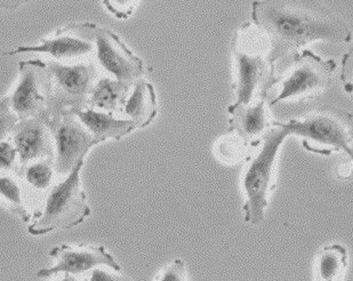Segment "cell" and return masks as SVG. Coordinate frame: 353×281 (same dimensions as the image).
<instances>
[{
	"instance_id": "7a4b0ae2",
	"label": "cell",
	"mask_w": 353,
	"mask_h": 281,
	"mask_svg": "<svg viewBox=\"0 0 353 281\" xmlns=\"http://www.w3.org/2000/svg\"><path fill=\"white\" fill-rule=\"evenodd\" d=\"M288 136L290 132L283 123L272 121L271 127L247 156L246 171L243 178L246 197L243 211L247 223L259 225L264 220L269 194L276 187L274 167L278 151Z\"/></svg>"
},
{
	"instance_id": "d4e9b609",
	"label": "cell",
	"mask_w": 353,
	"mask_h": 281,
	"mask_svg": "<svg viewBox=\"0 0 353 281\" xmlns=\"http://www.w3.org/2000/svg\"><path fill=\"white\" fill-rule=\"evenodd\" d=\"M185 267L183 262L181 260L172 263V264L166 268V270L158 277L157 280L160 281H181L185 280Z\"/></svg>"
},
{
	"instance_id": "4316f807",
	"label": "cell",
	"mask_w": 353,
	"mask_h": 281,
	"mask_svg": "<svg viewBox=\"0 0 353 281\" xmlns=\"http://www.w3.org/2000/svg\"><path fill=\"white\" fill-rule=\"evenodd\" d=\"M112 275H109L107 272L102 271V270H94L90 277V280L101 281V280H114Z\"/></svg>"
},
{
	"instance_id": "ffe728a7",
	"label": "cell",
	"mask_w": 353,
	"mask_h": 281,
	"mask_svg": "<svg viewBox=\"0 0 353 281\" xmlns=\"http://www.w3.org/2000/svg\"><path fill=\"white\" fill-rule=\"evenodd\" d=\"M215 147L217 158L227 165H236L241 160H246L252 150L250 144L231 132L219 138Z\"/></svg>"
},
{
	"instance_id": "3957f363",
	"label": "cell",
	"mask_w": 353,
	"mask_h": 281,
	"mask_svg": "<svg viewBox=\"0 0 353 281\" xmlns=\"http://www.w3.org/2000/svg\"><path fill=\"white\" fill-rule=\"evenodd\" d=\"M234 61L232 84L238 103H250L267 97L268 91L278 84L274 64L268 59L267 46H263L257 32L246 23L240 28L231 41Z\"/></svg>"
},
{
	"instance_id": "4fadbf2b",
	"label": "cell",
	"mask_w": 353,
	"mask_h": 281,
	"mask_svg": "<svg viewBox=\"0 0 353 281\" xmlns=\"http://www.w3.org/2000/svg\"><path fill=\"white\" fill-rule=\"evenodd\" d=\"M12 143L17 151V173L34 161L54 157L53 138L41 118L17 121L12 132Z\"/></svg>"
},
{
	"instance_id": "5b68a950",
	"label": "cell",
	"mask_w": 353,
	"mask_h": 281,
	"mask_svg": "<svg viewBox=\"0 0 353 281\" xmlns=\"http://www.w3.org/2000/svg\"><path fill=\"white\" fill-rule=\"evenodd\" d=\"M83 166V160L79 161L68 178L50 190L43 208L34 215L29 225V232L32 236L69 230L90 216V205L80 187V171Z\"/></svg>"
},
{
	"instance_id": "484cf974",
	"label": "cell",
	"mask_w": 353,
	"mask_h": 281,
	"mask_svg": "<svg viewBox=\"0 0 353 281\" xmlns=\"http://www.w3.org/2000/svg\"><path fill=\"white\" fill-rule=\"evenodd\" d=\"M30 0H0V10H17L23 6L24 3H29Z\"/></svg>"
},
{
	"instance_id": "83f0119b",
	"label": "cell",
	"mask_w": 353,
	"mask_h": 281,
	"mask_svg": "<svg viewBox=\"0 0 353 281\" xmlns=\"http://www.w3.org/2000/svg\"><path fill=\"white\" fill-rule=\"evenodd\" d=\"M351 164H342L339 167V176L342 178H349L351 175Z\"/></svg>"
},
{
	"instance_id": "52a82bcc",
	"label": "cell",
	"mask_w": 353,
	"mask_h": 281,
	"mask_svg": "<svg viewBox=\"0 0 353 281\" xmlns=\"http://www.w3.org/2000/svg\"><path fill=\"white\" fill-rule=\"evenodd\" d=\"M53 138L54 169L57 174H69L97 140L83 127L71 110H61L43 118Z\"/></svg>"
},
{
	"instance_id": "ba28073f",
	"label": "cell",
	"mask_w": 353,
	"mask_h": 281,
	"mask_svg": "<svg viewBox=\"0 0 353 281\" xmlns=\"http://www.w3.org/2000/svg\"><path fill=\"white\" fill-rule=\"evenodd\" d=\"M46 67L50 77L48 114L87 107V101L97 76L93 64L83 62L63 63L47 60Z\"/></svg>"
},
{
	"instance_id": "6da1fadb",
	"label": "cell",
	"mask_w": 353,
	"mask_h": 281,
	"mask_svg": "<svg viewBox=\"0 0 353 281\" xmlns=\"http://www.w3.org/2000/svg\"><path fill=\"white\" fill-rule=\"evenodd\" d=\"M250 17L267 37L272 64L314 41L347 44L352 37L350 25L316 0H255Z\"/></svg>"
},
{
	"instance_id": "277c9868",
	"label": "cell",
	"mask_w": 353,
	"mask_h": 281,
	"mask_svg": "<svg viewBox=\"0 0 353 281\" xmlns=\"http://www.w3.org/2000/svg\"><path fill=\"white\" fill-rule=\"evenodd\" d=\"M290 135L302 140L305 150L321 156L344 151L352 156V114L332 105L309 111L301 119L283 123Z\"/></svg>"
},
{
	"instance_id": "8fae6325",
	"label": "cell",
	"mask_w": 353,
	"mask_h": 281,
	"mask_svg": "<svg viewBox=\"0 0 353 281\" xmlns=\"http://www.w3.org/2000/svg\"><path fill=\"white\" fill-rule=\"evenodd\" d=\"M50 256L55 260V263L50 268L37 272L38 278H48L59 273L83 275L102 265L116 272L121 270L114 256L101 246L61 244L50 249Z\"/></svg>"
},
{
	"instance_id": "603a6c76",
	"label": "cell",
	"mask_w": 353,
	"mask_h": 281,
	"mask_svg": "<svg viewBox=\"0 0 353 281\" xmlns=\"http://www.w3.org/2000/svg\"><path fill=\"white\" fill-rule=\"evenodd\" d=\"M19 160L17 151L10 140H0V174L7 171H17Z\"/></svg>"
},
{
	"instance_id": "ac0fdd59",
	"label": "cell",
	"mask_w": 353,
	"mask_h": 281,
	"mask_svg": "<svg viewBox=\"0 0 353 281\" xmlns=\"http://www.w3.org/2000/svg\"><path fill=\"white\" fill-rule=\"evenodd\" d=\"M347 268V248L334 244L323 247L316 263L318 280H339Z\"/></svg>"
},
{
	"instance_id": "9c48e42d",
	"label": "cell",
	"mask_w": 353,
	"mask_h": 281,
	"mask_svg": "<svg viewBox=\"0 0 353 281\" xmlns=\"http://www.w3.org/2000/svg\"><path fill=\"white\" fill-rule=\"evenodd\" d=\"M20 79L10 104L19 121L27 118H43L50 109V77L46 61H22L19 67Z\"/></svg>"
},
{
	"instance_id": "7c38bea8",
	"label": "cell",
	"mask_w": 353,
	"mask_h": 281,
	"mask_svg": "<svg viewBox=\"0 0 353 281\" xmlns=\"http://www.w3.org/2000/svg\"><path fill=\"white\" fill-rule=\"evenodd\" d=\"M94 44L101 65L118 81L134 85L143 76L142 60L108 28L95 27Z\"/></svg>"
},
{
	"instance_id": "9a60e30c",
	"label": "cell",
	"mask_w": 353,
	"mask_h": 281,
	"mask_svg": "<svg viewBox=\"0 0 353 281\" xmlns=\"http://www.w3.org/2000/svg\"><path fill=\"white\" fill-rule=\"evenodd\" d=\"M77 116L83 127L92 136L102 143L108 140H120L137 129L133 121L127 118H118L114 114L85 107L71 110Z\"/></svg>"
},
{
	"instance_id": "5bb4252c",
	"label": "cell",
	"mask_w": 353,
	"mask_h": 281,
	"mask_svg": "<svg viewBox=\"0 0 353 281\" xmlns=\"http://www.w3.org/2000/svg\"><path fill=\"white\" fill-rule=\"evenodd\" d=\"M228 114L230 116L229 132L243 138L250 147L260 142L272 125L267 97H261L250 103L236 102L228 107Z\"/></svg>"
},
{
	"instance_id": "d6986e66",
	"label": "cell",
	"mask_w": 353,
	"mask_h": 281,
	"mask_svg": "<svg viewBox=\"0 0 353 281\" xmlns=\"http://www.w3.org/2000/svg\"><path fill=\"white\" fill-rule=\"evenodd\" d=\"M0 201L24 222L30 220V214L24 204L21 185L10 175L0 174Z\"/></svg>"
},
{
	"instance_id": "8992f818",
	"label": "cell",
	"mask_w": 353,
	"mask_h": 281,
	"mask_svg": "<svg viewBox=\"0 0 353 281\" xmlns=\"http://www.w3.org/2000/svg\"><path fill=\"white\" fill-rule=\"evenodd\" d=\"M293 63L288 74L279 77V93L269 102V107L287 100H310L330 87L336 63L323 60L312 50H304L293 54Z\"/></svg>"
},
{
	"instance_id": "cb8c5ba5",
	"label": "cell",
	"mask_w": 353,
	"mask_h": 281,
	"mask_svg": "<svg viewBox=\"0 0 353 281\" xmlns=\"http://www.w3.org/2000/svg\"><path fill=\"white\" fill-rule=\"evenodd\" d=\"M104 6L118 19H127L133 14L137 0H102Z\"/></svg>"
},
{
	"instance_id": "44dd1931",
	"label": "cell",
	"mask_w": 353,
	"mask_h": 281,
	"mask_svg": "<svg viewBox=\"0 0 353 281\" xmlns=\"http://www.w3.org/2000/svg\"><path fill=\"white\" fill-rule=\"evenodd\" d=\"M53 173V159L48 158L28 164L17 174L24 176L26 181L34 189L45 190L52 183Z\"/></svg>"
},
{
	"instance_id": "7402d4cb",
	"label": "cell",
	"mask_w": 353,
	"mask_h": 281,
	"mask_svg": "<svg viewBox=\"0 0 353 281\" xmlns=\"http://www.w3.org/2000/svg\"><path fill=\"white\" fill-rule=\"evenodd\" d=\"M19 118L14 114L10 104V96L0 98V140H5L8 135L12 134Z\"/></svg>"
},
{
	"instance_id": "2e32d148",
	"label": "cell",
	"mask_w": 353,
	"mask_h": 281,
	"mask_svg": "<svg viewBox=\"0 0 353 281\" xmlns=\"http://www.w3.org/2000/svg\"><path fill=\"white\" fill-rule=\"evenodd\" d=\"M123 114L133 121L137 128L149 126L157 114V96L154 86L148 81H137L133 92L127 97Z\"/></svg>"
},
{
	"instance_id": "e0dca14e",
	"label": "cell",
	"mask_w": 353,
	"mask_h": 281,
	"mask_svg": "<svg viewBox=\"0 0 353 281\" xmlns=\"http://www.w3.org/2000/svg\"><path fill=\"white\" fill-rule=\"evenodd\" d=\"M132 86L118 79L102 78L94 83L87 107L110 114H121Z\"/></svg>"
},
{
	"instance_id": "30bf717a",
	"label": "cell",
	"mask_w": 353,
	"mask_h": 281,
	"mask_svg": "<svg viewBox=\"0 0 353 281\" xmlns=\"http://www.w3.org/2000/svg\"><path fill=\"white\" fill-rule=\"evenodd\" d=\"M97 24L72 23L60 28L50 37L40 39L38 45L19 46L15 50L3 53V55L15 56L19 54L43 53L57 62H74L83 60L95 52L94 34Z\"/></svg>"
}]
</instances>
